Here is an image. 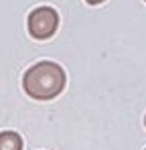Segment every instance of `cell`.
<instances>
[{"label":"cell","mask_w":146,"mask_h":150,"mask_svg":"<svg viewBox=\"0 0 146 150\" xmlns=\"http://www.w3.org/2000/svg\"><path fill=\"white\" fill-rule=\"evenodd\" d=\"M144 126H146V116H144Z\"/></svg>","instance_id":"5"},{"label":"cell","mask_w":146,"mask_h":150,"mask_svg":"<svg viewBox=\"0 0 146 150\" xmlns=\"http://www.w3.org/2000/svg\"><path fill=\"white\" fill-rule=\"evenodd\" d=\"M144 2H146V0H144Z\"/></svg>","instance_id":"6"},{"label":"cell","mask_w":146,"mask_h":150,"mask_svg":"<svg viewBox=\"0 0 146 150\" xmlns=\"http://www.w3.org/2000/svg\"><path fill=\"white\" fill-rule=\"evenodd\" d=\"M85 2H87L89 6H97V4H101L103 0H85Z\"/></svg>","instance_id":"4"},{"label":"cell","mask_w":146,"mask_h":150,"mask_svg":"<svg viewBox=\"0 0 146 150\" xmlns=\"http://www.w3.org/2000/svg\"><path fill=\"white\" fill-rule=\"evenodd\" d=\"M26 28H28V35L37 41L51 39L59 28V12L53 6H39L28 14Z\"/></svg>","instance_id":"2"},{"label":"cell","mask_w":146,"mask_h":150,"mask_svg":"<svg viewBox=\"0 0 146 150\" xmlns=\"http://www.w3.org/2000/svg\"><path fill=\"white\" fill-rule=\"evenodd\" d=\"M67 83L65 69L55 61H39L30 65L23 75V89L28 98L37 101L55 100Z\"/></svg>","instance_id":"1"},{"label":"cell","mask_w":146,"mask_h":150,"mask_svg":"<svg viewBox=\"0 0 146 150\" xmlns=\"http://www.w3.org/2000/svg\"><path fill=\"white\" fill-rule=\"evenodd\" d=\"M24 142L23 136L14 130H4L0 132V150H23Z\"/></svg>","instance_id":"3"}]
</instances>
